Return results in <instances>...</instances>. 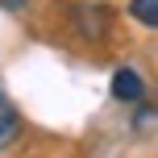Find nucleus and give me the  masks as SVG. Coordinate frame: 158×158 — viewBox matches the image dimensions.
Instances as JSON below:
<instances>
[{
  "label": "nucleus",
  "instance_id": "3",
  "mask_svg": "<svg viewBox=\"0 0 158 158\" xmlns=\"http://www.w3.org/2000/svg\"><path fill=\"white\" fill-rule=\"evenodd\" d=\"M129 17L146 29H158V0H129Z\"/></svg>",
  "mask_w": 158,
  "mask_h": 158
},
{
  "label": "nucleus",
  "instance_id": "2",
  "mask_svg": "<svg viewBox=\"0 0 158 158\" xmlns=\"http://www.w3.org/2000/svg\"><path fill=\"white\" fill-rule=\"evenodd\" d=\"M17 137H21V112H17V104L0 92V150L13 146Z\"/></svg>",
  "mask_w": 158,
  "mask_h": 158
},
{
  "label": "nucleus",
  "instance_id": "1",
  "mask_svg": "<svg viewBox=\"0 0 158 158\" xmlns=\"http://www.w3.org/2000/svg\"><path fill=\"white\" fill-rule=\"evenodd\" d=\"M112 100H121V104H142V100H146V79L137 75L133 67L112 71Z\"/></svg>",
  "mask_w": 158,
  "mask_h": 158
},
{
  "label": "nucleus",
  "instance_id": "4",
  "mask_svg": "<svg viewBox=\"0 0 158 158\" xmlns=\"http://www.w3.org/2000/svg\"><path fill=\"white\" fill-rule=\"evenodd\" d=\"M0 4H4V8H21L25 0H0Z\"/></svg>",
  "mask_w": 158,
  "mask_h": 158
}]
</instances>
